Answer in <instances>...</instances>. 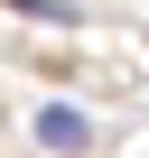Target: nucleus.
Wrapping results in <instances>:
<instances>
[{
	"mask_svg": "<svg viewBox=\"0 0 149 158\" xmlns=\"http://www.w3.org/2000/svg\"><path fill=\"white\" fill-rule=\"evenodd\" d=\"M37 139H47V149H84V139H93V121L74 112V102H47V112H37Z\"/></svg>",
	"mask_w": 149,
	"mask_h": 158,
	"instance_id": "nucleus-1",
	"label": "nucleus"
}]
</instances>
